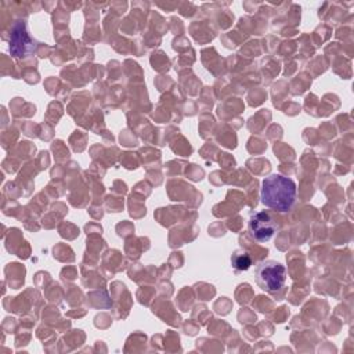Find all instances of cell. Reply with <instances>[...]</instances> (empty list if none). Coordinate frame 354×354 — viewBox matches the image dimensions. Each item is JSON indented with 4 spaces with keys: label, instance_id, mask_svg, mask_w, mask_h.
Masks as SVG:
<instances>
[{
    "label": "cell",
    "instance_id": "5b68a950",
    "mask_svg": "<svg viewBox=\"0 0 354 354\" xmlns=\"http://www.w3.org/2000/svg\"><path fill=\"white\" fill-rule=\"evenodd\" d=\"M231 266L236 271H246L252 266V257L246 250L238 249L231 256Z\"/></svg>",
    "mask_w": 354,
    "mask_h": 354
},
{
    "label": "cell",
    "instance_id": "277c9868",
    "mask_svg": "<svg viewBox=\"0 0 354 354\" xmlns=\"http://www.w3.org/2000/svg\"><path fill=\"white\" fill-rule=\"evenodd\" d=\"M10 53L12 57L21 58V57H26L29 55L33 48H35V40L29 36L28 30H26V24L25 21H15L14 25L11 26V32H10Z\"/></svg>",
    "mask_w": 354,
    "mask_h": 354
},
{
    "label": "cell",
    "instance_id": "7a4b0ae2",
    "mask_svg": "<svg viewBox=\"0 0 354 354\" xmlns=\"http://www.w3.org/2000/svg\"><path fill=\"white\" fill-rule=\"evenodd\" d=\"M254 279L264 292L275 293L285 285L286 268L279 261L264 260L256 266Z\"/></svg>",
    "mask_w": 354,
    "mask_h": 354
},
{
    "label": "cell",
    "instance_id": "6da1fadb",
    "mask_svg": "<svg viewBox=\"0 0 354 354\" xmlns=\"http://www.w3.org/2000/svg\"><path fill=\"white\" fill-rule=\"evenodd\" d=\"M296 183L282 174H271L263 180L260 198L266 207L283 213L296 202Z\"/></svg>",
    "mask_w": 354,
    "mask_h": 354
},
{
    "label": "cell",
    "instance_id": "3957f363",
    "mask_svg": "<svg viewBox=\"0 0 354 354\" xmlns=\"http://www.w3.org/2000/svg\"><path fill=\"white\" fill-rule=\"evenodd\" d=\"M277 228L278 225L274 221L272 216L266 210L253 213L248 221V231L250 236L257 242L270 241L277 232Z\"/></svg>",
    "mask_w": 354,
    "mask_h": 354
}]
</instances>
